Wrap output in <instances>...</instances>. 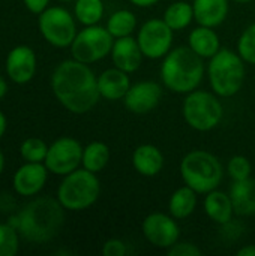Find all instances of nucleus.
<instances>
[{
    "label": "nucleus",
    "mask_w": 255,
    "mask_h": 256,
    "mask_svg": "<svg viewBox=\"0 0 255 256\" xmlns=\"http://www.w3.org/2000/svg\"><path fill=\"white\" fill-rule=\"evenodd\" d=\"M51 88L56 99L74 114H86L96 106L101 99L98 76L75 58L59 63L51 75Z\"/></svg>",
    "instance_id": "1"
},
{
    "label": "nucleus",
    "mask_w": 255,
    "mask_h": 256,
    "mask_svg": "<svg viewBox=\"0 0 255 256\" xmlns=\"http://www.w3.org/2000/svg\"><path fill=\"white\" fill-rule=\"evenodd\" d=\"M65 208L51 196H39L26 204L12 224L20 236L30 243L41 244L51 242L62 230Z\"/></svg>",
    "instance_id": "2"
},
{
    "label": "nucleus",
    "mask_w": 255,
    "mask_h": 256,
    "mask_svg": "<svg viewBox=\"0 0 255 256\" xmlns=\"http://www.w3.org/2000/svg\"><path fill=\"white\" fill-rule=\"evenodd\" d=\"M204 58L189 46L171 50L161 64V80L164 86L179 94H188L198 88L204 76Z\"/></svg>",
    "instance_id": "3"
},
{
    "label": "nucleus",
    "mask_w": 255,
    "mask_h": 256,
    "mask_svg": "<svg viewBox=\"0 0 255 256\" xmlns=\"http://www.w3.org/2000/svg\"><path fill=\"white\" fill-rule=\"evenodd\" d=\"M209 84L219 98L237 94L245 82V62L239 52L221 48L207 64Z\"/></svg>",
    "instance_id": "4"
},
{
    "label": "nucleus",
    "mask_w": 255,
    "mask_h": 256,
    "mask_svg": "<svg viewBox=\"0 0 255 256\" xmlns=\"http://www.w3.org/2000/svg\"><path fill=\"white\" fill-rule=\"evenodd\" d=\"M180 176L186 186L198 195L218 189L224 170L219 159L206 150H192L180 162Z\"/></svg>",
    "instance_id": "5"
},
{
    "label": "nucleus",
    "mask_w": 255,
    "mask_h": 256,
    "mask_svg": "<svg viewBox=\"0 0 255 256\" xmlns=\"http://www.w3.org/2000/svg\"><path fill=\"white\" fill-rule=\"evenodd\" d=\"M101 194V183L95 172L78 168L63 177L57 189V200L65 210L83 212L92 207Z\"/></svg>",
    "instance_id": "6"
},
{
    "label": "nucleus",
    "mask_w": 255,
    "mask_h": 256,
    "mask_svg": "<svg viewBox=\"0 0 255 256\" xmlns=\"http://www.w3.org/2000/svg\"><path fill=\"white\" fill-rule=\"evenodd\" d=\"M218 98V94L204 90L188 93L182 105V114L186 124L198 132L215 129L224 116V108Z\"/></svg>",
    "instance_id": "7"
},
{
    "label": "nucleus",
    "mask_w": 255,
    "mask_h": 256,
    "mask_svg": "<svg viewBox=\"0 0 255 256\" xmlns=\"http://www.w3.org/2000/svg\"><path fill=\"white\" fill-rule=\"evenodd\" d=\"M113 44L114 38L107 30V27L95 24L84 26V28L77 33L69 48L72 58L86 64H92L110 56Z\"/></svg>",
    "instance_id": "8"
},
{
    "label": "nucleus",
    "mask_w": 255,
    "mask_h": 256,
    "mask_svg": "<svg viewBox=\"0 0 255 256\" xmlns=\"http://www.w3.org/2000/svg\"><path fill=\"white\" fill-rule=\"evenodd\" d=\"M38 27L42 38L56 48H68L77 36L75 18L69 10L60 6H48L38 18Z\"/></svg>",
    "instance_id": "9"
},
{
    "label": "nucleus",
    "mask_w": 255,
    "mask_h": 256,
    "mask_svg": "<svg viewBox=\"0 0 255 256\" xmlns=\"http://www.w3.org/2000/svg\"><path fill=\"white\" fill-rule=\"evenodd\" d=\"M83 146L71 136H62L48 146V153L44 160L47 170L54 176H68L81 165Z\"/></svg>",
    "instance_id": "10"
},
{
    "label": "nucleus",
    "mask_w": 255,
    "mask_h": 256,
    "mask_svg": "<svg viewBox=\"0 0 255 256\" xmlns=\"http://www.w3.org/2000/svg\"><path fill=\"white\" fill-rule=\"evenodd\" d=\"M173 30L167 26L164 20L152 18L146 21L137 34L138 45L146 58L158 60L164 58L173 45Z\"/></svg>",
    "instance_id": "11"
},
{
    "label": "nucleus",
    "mask_w": 255,
    "mask_h": 256,
    "mask_svg": "<svg viewBox=\"0 0 255 256\" xmlns=\"http://www.w3.org/2000/svg\"><path fill=\"white\" fill-rule=\"evenodd\" d=\"M144 238L158 249H170L180 238V228L171 214L152 213L141 224Z\"/></svg>",
    "instance_id": "12"
},
{
    "label": "nucleus",
    "mask_w": 255,
    "mask_h": 256,
    "mask_svg": "<svg viewBox=\"0 0 255 256\" xmlns=\"http://www.w3.org/2000/svg\"><path fill=\"white\" fill-rule=\"evenodd\" d=\"M162 98V88L155 81H140L131 84L128 93L123 98L126 110L137 116H144L153 111Z\"/></svg>",
    "instance_id": "13"
},
{
    "label": "nucleus",
    "mask_w": 255,
    "mask_h": 256,
    "mask_svg": "<svg viewBox=\"0 0 255 256\" xmlns=\"http://www.w3.org/2000/svg\"><path fill=\"white\" fill-rule=\"evenodd\" d=\"M48 172L50 171L42 162H26L14 174V190L21 196L38 195L47 183Z\"/></svg>",
    "instance_id": "14"
},
{
    "label": "nucleus",
    "mask_w": 255,
    "mask_h": 256,
    "mask_svg": "<svg viewBox=\"0 0 255 256\" xmlns=\"http://www.w3.org/2000/svg\"><path fill=\"white\" fill-rule=\"evenodd\" d=\"M6 74L15 84L32 81L36 74V54L27 45L12 48L6 57Z\"/></svg>",
    "instance_id": "15"
},
{
    "label": "nucleus",
    "mask_w": 255,
    "mask_h": 256,
    "mask_svg": "<svg viewBox=\"0 0 255 256\" xmlns=\"http://www.w3.org/2000/svg\"><path fill=\"white\" fill-rule=\"evenodd\" d=\"M110 56H111L113 64L126 74L135 72L141 66L143 58H144V54L138 45L137 38H132V36L114 39Z\"/></svg>",
    "instance_id": "16"
},
{
    "label": "nucleus",
    "mask_w": 255,
    "mask_h": 256,
    "mask_svg": "<svg viewBox=\"0 0 255 256\" xmlns=\"http://www.w3.org/2000/svg\"><path fill=\"white\" fill-rule=\"evenodd\" d=\"M128 75L129 74L123 72L122 69L116 66L104 70L98 76V88H99L101 98L107 100L123 99L131 87V80Z\"/></svg>",
    "instance_id": "17"
},
{
    "label": "nucleus",
    "mask_w": 255,
    "mask_h": 256,
    "mask_svg": "<svg viewBox=\"0 0 255 256\" xmlns=\"http://www.w3.org/2000/svg\"><path fill=\"white\" fill-rule=\"evenodd\" d=\"M132 165L143 177H155L164 168V154L153 144H141L132 153Z\"/></svg>",
    "instance_id": "18"
},
{
    "label": "nucleus",
    "mask_w": 255,
    "mask_h": 256,
    "mask_svg": "<svg viewBox=\"0 0 255 256\" xmlns=\"http://www.w3.org/2000/svg\"><path fill=\"white\" fill-rule=\"evenodd\" d=\"M203 207H204V213L207 214V218L212 222L222 225V226L230 224L233 219V214H236L230 194H225L218 189L206 194Z\"/></svg>",
    "instance_id": "19"
},
{
    "label": "nucleus",
    "mask_w": 255,
    "mask_h": 256,
    "mask_svg": "<svg viewBox=\"0 0 255 256\" xmlns=\"http://www.w3.org/2000/svg\"><path fill=\"white\" fill-rule=\"evenodd\" d=\"M194 20L200 26L218 27L228 15V0H194Z\"/></svg>",
    "instance_id": "20"
},
{
    "label": "nucleus",
    "mask_w": 255,
    "mask_h": 256,
    "mask_svg": "<svg viewBox=\"0 0 255 256\" xmlns=\"http://www.w3.org/2000/svg\"><path fill=\"white\" fill-rule=\"evenodd\" d=\"M188 46L201 58H212L221 50V42L213 27L198 24L188 36Z\"/></svg>",
    "instance_id": "21"
},
{
    "label": "nucleus",
    "mask_w": 255,
    "mask_h": 256,
    "mask_svg": "<svg viewBox=\"0 0 255 256\" xmlns=\"http://www.w3.org/2000/svg\"><path fill=\"white\" fill-rule=\"evenodd\" d=\"M230 198L234 207V213L239 216L255 214V180L246 178L233 182L230 189Z\"/></svg>",
    "instance_id": "22"
},
{
    "label": "nucleus",
    "mask_w": 255,
    "mask_h": 256,
    "mask_svg": "<svg viewBox=\"0 0 255 256\" xmlns=\"http://www.w3.org/2000/svg\"><path fill=\"white\" fill-rule=\"evenodd\" d=\"M197 192L189 186H182L173 192L168 200V212L176 220L189 218L197 207Z\"/></svg>",
    "instance_id": "23"
},
{
    "label": "nucleus",
    "mask_w": 255,
    "mask_h": 256,
    "mask_svg": "<svg viewBox=\"0 0 255 256\" xmlns=\"http://www.w3.org/2000/svg\"><path fill=\"white\" fill-rule=\"evenodd\" d=\"M162 20L167 22V26L173 32H180V30L186 28L192 22V20H194V8H192V3L182 2V0L171 3L165 9Z\"/></svg>",
    "instance_id": "24"
},
{
    "label": "nucleus",
    "mask_w": 255,
    "mask_h": 256,
    "mask_svg": "<svg viewBox=\"0 0 255 256\" xmlns=\"http://www.w3.org/2000/svg\"><path fill=\"white\" fill-rule=\"evenodd\" d=\"M108 162H110V148L105 142L93 141L83 148V159H81L83 168L96 174L102 171L108 165Z\"/></svg>",
    "instance_id": "25"
},
{
    "label": "nucleus",
    "mask_w": 255,
    "mask_h": 256,
    "mask_svg": "<svg viewBox=\"0 0 255 256\" xmlns=\"http://www.w3.org/2000/svg\"><path fill=\"white\" fill-rule=\"evenodd\" d=\"M135 28H137V16L134 12L128 9H120L113 12L107 21V30L111 33L114 39L132 36Z\"/></svg>",
    "instance_id": "26"
},
{
    "label": "nucleus",
    "mask_w": 255,
    "mask_h": 256,
    "mask_svg": "<svg viewBox=\"0 0 255 256\" xmlns=\"http://www.w3.org/2000/svg\"><path fill=\"white\" fill-rule=\"evenodd\" d=\"M105 8L102 0H75L74 15L83 26H95L104 16Z\"/></svg>",
    "instance_id": "27"
},
{
    "label": "nucleus",
    "mask_w": 255,
    "mask_h": 256,
    "mask_svg": "<svg viewBox=\"0 0 255 256\" xmlns=\"http://www.w3.org/2000/svg\"><path fill=\"white\" fill-rule=\"evenodd\" d=\"M48 153V146L44 140L30 136L23 141L20 146V154L26 162H42L45 160Z\"/></svg>",
    "instance_id": "28"
},
{
    "label": "nucleus",
    "mask_w": 255,
    "mask_h": 256,
    "mask_svg": "<svg viewBox=\"0 0 255 256\" xmlns=\"http://www.w3.org/2000/svg\"><path fill=\"white\" fill-rule=\"evenodd\" d=\"M20 250V232L12 224H0V256H15Z\"/></svg>",
    "instance_id": "29"
},
{
    "label": "nucleus",
    "mask_w": 255,
    "mask_h": 256,
    "mask_svg": "<svg viewBox=\"0 0 255 256\" xmlns=\"http://www.w3.org/2000/svg\"><path fill=\"white\" fill-rule=\"evenodd\" d=\"M237 52L245 63L255 66V22L248 26L237 40Z\"/></svg>",
    "instance_id": "30"
},
{
    "label": "nucleus",
    "mask_w": 255,
    "mask_h": 256,
    "mask_svg": "<svg viewBox=\"0 0 255 256\" xmlns=\"http://www.w3.org/2000/svg\"><path fill=\"white\" fill-rule=\"evenodd\" d=\"M227 172H228V176L231 177L233 182L246 180V178L251 177L252 165H251V162H249L248 158H245V156H242V154H237V156H233V158L228 160Z\"/></svg>",
    "instance_id": "31"
},
{
    "label": "nucleus",
    "mask_w": 255,
    "mask_h": 256,
    "mask_svg": "<svg viewBox=\"0 0 255 256\" xmlns=\"http://www.w3.org/2000/svg\"><path fill=\"white\" fill-rule=\"evenodd\" d=\"M170 256H201V249L189 242H177L170 249H167Z\"/></svg>",
    "instance_id": "32"
},
{
    "label": "nucleus",
    "mask_w": 255,
    "mask_h": 256,
    "mask_svg": "<svg viewBox=\"0 0 255 256\" xmlns=\"http://www.w3.org/2000/svg\"><path fill=\"white\" fill-rule=\"evenodd\" d=\"M128 254L126 244L119 238H110L102 246V255L104 256H125Z\"/></svg>",
    "instance_id": "33"
},
{
    "label": "nucleus",
    "mask_w": 255,
    "mask_h": 256,
    "mask_svg": "<svg viewBox=\"0 0 255 256\" xmlns=\"http://www.w3.org/2000/svg\"><path fill=\"white\" fill-rule=\"evenodd\" d=\"M23 2H24V6L32 14H36V15L42 14L50 4V0H23Z\"/></svg>",
    "instance_id": "34"
},
{
    "label": "nucleus",
    "mask_w": 255,
    "mask_h": 256,
    "mask_svg": "<svg viewBox=\"0 0 255 256\" xmlns=\"http://www.w3.org/2000/svg\"><path fill=\"white\" fill-rule=\"evenodd\" d=\"M129 2L132 4L138 6V8H150V6L156 4L158 2H161V0H129Z\"/></svg>",
    "instance_id": "35"
},
{
    "label": "nucleus",
    "mask_w": 255,
    "mask_h": 256,
    "mask_svg": "<svg viewBox=\"0 0 255 256\" xmlns=\"http://www.w3.org/2000/svg\"><path fill=\"white\" fill-rule=\"evenodd\" d=\"M237 255L239 256H255V246L254 244H248L245 248H240L237 250Z\"/></svg>",
    "instance_id": "36"
},
{
    "label": "nucleus",
    "mask_w": 255,
    "mask_h": 256,
    "mask_svg": "<svg viewBox=\"0 0 255 256\" xmlns=\"http://www.w3.org/2000/svg\"><path fill=\"white\" fill-rule=\"evenodd\" d=\"M6 128H8L6 116L0 111V140L3 138V135H5V132H6Z\"/></svg>",
    "instance_id": "37"
},
{
    "label": "nucleus",
    "mask_w": 255,
    "mask_h": 256,
    "mask_svg": "<svg viewBox=\"0 0 255 256\" xmlns=\"http://www.w3.org/2000/svg\"><path fill=\"white\" fill-rule=\"evenodd\" d=\"M6 93H8V84H6L5 78L0 75V99H3L6 96Z\"/></svg>",
    "instance_id": "38"
},
{
    "label": "nucleus",
    "mask_w": 255,
    "mask_h": 256,
    "mask_svg": "<svg viewBox=\"0 0 255 256\" xmlns=\"http://www.w3.org/2000/svg\"><path fill=\"white\" fill-rule=\"evenodd\" d=\"M3 170H5V156H3V153H2V150H0V176H2V172H3Z\"/></svg>",
    "instance_id": "39"
},
{
    "label": "nucleus",
    "mask_w": 255,
    "mask_h": 256,
    "mask_svg": "<svg viewBox=\"0 0 255 256\" xmlns=\"http://www.w3.org/2000/svg\"><path fill=\"white\" fill-rule=\"evenodd\" d=\"M231 2H236V3H249L252 0H231Z\"/></svg>",
    "instance_id": "40"
},
{
    "label": "nucleus",
    "mask_w": 255,
    "mask_h": 256,
    "mask_svg": "<svg viewBox=\"0 0 255 256\" xmlns=\"http://www.w3.org/2000/svg\"><path fill=\"white\" fill-rule=\"evenodd\" d=\"M60 2H75V0H60Z\"/></svg>",
    "instance_id": "41"
}]
</instances>
